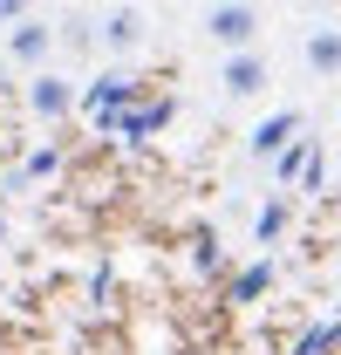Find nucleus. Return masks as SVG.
<instances>
[{
    "instance_id": "nucleus-3",
    "label": "nucleus",
    "mask_w": 341,
    "mask_h": 355,
    "mask_svg": "<svg viewBox=\"0 0 341 355\" xmlns=\"http://www.w3.org/2000/svg\"><path fill=\"white\" fill-rule=\"evenodd\" d=\"M212 83L225 103H253V96H266V83H273V62H266V48H246V55H218Z\"/></svg>"
},
{
    "instance_id": "nucleus-4",
    "label": "nucleus",
    "mask_w": 341,
    "mask_h": 355,
    "mask_svg": "<svg viewBox=\"0 0 341 355\" xmlns=\"http://www.w3.org/2000/svg\"><path fill=\"white\" fill-rule=\"evenodd\" d=\"M143 35H150L143 7H103V14H89V42L103 48V55H137Z\"/></svg>"
},
{
    "instance_id": "nucleus-12",
    "label": "nucleus",
    "mask_w": 341,
    "mask_h": 355,
    "mask_svg": "<svg viewBox=\"0 0 341 355\" xmlns=\"http://www.w3.org/2000/svg\"><path fill=\"white\" fill-rule=\"evenodd\" d=\"M7 83H14V69H7V62H0V103H7Z\"/></svg>"
},
{
    "instance_id": "nucleus-6",
    "label": "nucleus",
    "mask_w": 341,
    "mask_h": 355,
    "mask_svg": "<svg viewBox=\"0 0 341 355\" xmlns=\"http://www.w3.org/2000/svg\"><path fill=\"white\" fill-rule=\"evenodd\" d=\"M300 62L314 83H341V21H314L300 35Z\"/></svg>"
},
{
    "instance_id": "nucleus-2",
    "label": "nucleus",
    "mask_w": 341,
    "mask_h": 355,
    "mask_svg": "<svg viewBox=\"0 0 341 355\" xmlns=\"http://www.w3.org/2000/svg\"><path fill=\"white\" fill-rule=\"evenodd\" d=\"M55 42H62V28L48 21V14H21L14 28H7V69H28V76H42L48 62H55Z\"/></svg>"
},
{
    "instance_id": "nucleus-13",
    "label": "nucleus",
    "mask_w": 341,
    "mask_h": 355,
    "mask_svg": "<svg viewBox=\"0 0 341 355\" xmlns=\"http://www.w3.org/2000/svg\"><path fill=\"white\" fill-rule=\"evenodd\" d=\"M335 123H341V110H335Z\"/></svg>"
},
{
    "instance_id": "nucleus-9",
    "label": "nucleus",
    "mask_w": 341,
    "mask_h": 355,
    "mask_svg": "<svg viewBox=\"0 0 341 355\" xmlns=\"http://www.w3.org/2000/svg\"><path fill=\"white\" fill-rule=\"evenodd\" d=\"M280 232H287V198H266L259 219H253V239H259V246H273Z\"/></svg>"
},
{
    "instance_id": "nucleus-5",
    "label": "nucleus",
    "mask_w": 341,
    "mask_h": 355,
    "mask_svg": "<svg viewBox=\"0 0 341 355\" xmlns=\"http://www.w3.org/2000/svg\"><path fill=\"white\" fill-rule=\"evenodd\" d=\"M137 89H143V83H137L130 69H103L89 89H76V103H82L96 123H116V110H123V103H137Z\"/></svg>"
},
{
    "instance_id": "nucleus-10",
    "label": "nucleus",
    "mask_w": 341,
    "mask_h": 355,
    "mask_svg": "<svg viewBox=\"0 0 341 355\" xmlns=\"http://www.w3.org/2000/svg\"><path fill=\"white\" fill-rule=\"evenodd\" d=\"M307 157H314V144H307V137H294V144L280 150V191H287V184H294V178L307 171Z\"/></svg>"
},
{
    "instance_id": "nucleus-8",
    "label": "nucleus",
    "mask_w": 341,
    "mask_h": 355,
    "mask_svg": "<svg viewBox=\"0 0 341 355\" xmlns=\"http://www.w3.org/2000/svg\"><path fill=\"white\" fill-rule=\"evenodd\" d=\"M294 137H300V110H273L266 123H253L246 150H253V157H280V150H287Z\"/></svg>"
},
{
    "instance_id": "nucleus-11",
    "label": "nucleus",
    "mask_w": 341,
    "mask_h": 355,
    "mask_svg": "<svg viewBox=\"0 0 341 355\" xmlns=\"http://www.w3.org/2000/svg\"><path fill=\"white\" fill-rule=\"evenodd\" d=\"M21 14H35V7H21V0H0V28H14Z\"/></svg>"
},
{
    "instance_id": "nucleus-7",
    "label": "nucleus",
    "mask_w": 341,
    "mask_h": 355,
    "mask_svg": "<svg viewBox=\"0 0 341 355\" xmlns=\"http://www.w3.org/2000/svg\"><path fill=\"white\" fill-rule=\"evenodd\" d=\"M28 110H35L42 123H62V116L76 110V83H69L62 69H42V76H28Z\"/></svg>"
},
{
    "instance_id": "nucleus-1",
    "label": "nucleus",
    "mask_w": 341,
    "mask_h": 355,
    "mask_svg": "<svg viewBox=\"0 0 341 355\" xmlns=\"http://www.w3.org/2000/svg\"><path fill=\"white\" fill-rule=\"evenodd\" d=\"M198 35L212 48H225V55H246L266 35V7H253V0H212V7H198Z\"/></svg>"
}]
</instances>
